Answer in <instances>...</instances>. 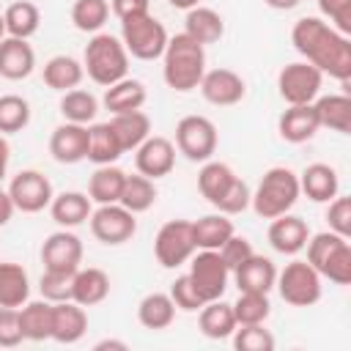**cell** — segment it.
<instances>
[{"label": "cell", "instance_id": "6da1fadb", "mask_svg": "<svg viewBox=\"0 0 351 351\" xmlns=\"http://www.w3.org/2000/svg\"><path fill=\"white\" fill-rule=\"evenodd\" d=\"M291 44L321 74H329L340 82L351 80V41L329 22L318 16H302L291 30Z\"/></svg>", "mask_w": 351, "mask_h": 351}, {"label": "cell", "instance_id": "7a4b0ae2", "mask_svg": "<svg viewBox=\"0 0 351 351\" xmlns=\"http://www.w3.org/2000/svg\"><path fill=\"white\" fill-rule=\"evenodd\" d=\"M162 60H165L162 77L178 93L195 90L200 85L203 74H206V49H203V44H197L186 33H178V36L167 38Z\"/></svg>", "mask_w": 351, "mask_h": 351}, {"label": "cell", "instance_id": "3957f363", "mask_svg": "<svg viewBox=\"0 0 351 351\" xmlns=\"http://www.w3.org/2000/svg\"><path fill=\"white\" fill-rule=\"evenodd\" d=\"M307 263L335 285L351 282V244L335 230H324L307 239Z\"/></svg>", "mask_w": 351, "mask_h": 351}, {"label": "cell", "instance_id": "277c9868", "mask_svg": "<svg viewBox=\"0 0 351 351\" xmlns=\"http://www.w3.org/2000/svg\"><path fill=\"white\" fill-rule=\"evenodd\" d=\"M82 69L96 85H112L126 77L129 71V52L121 38L110 33H96L82 55Z\"/></svg>", "mask_w": 351, "mask_h": 351}, {"label": "cell", "instance_id": "5b68a950", "mask_svg": "<svg viewBox=\"0 0 351 351\" xmlns=\"http://www.w3.org/2000/svg\"><path fill=\"white\" fill-rule=\"evenodd\" d=\"M299 176L291 167H269L258 184V189L252 192L250 203L255 208L258 217L263 219H274L285 211L293 208V203L299 200Z\"/></svg>", "mask_w": 351, "mask_h": 351}, {"label": "cell", "instance_id": "8992f818", "mask_svg": "<svg viewBox=\"0 0 351 351\" xmlns=\"http://www.w3.org/2000/svg\"><path fill=\"white\" fill-rule=\"evenodd\" d=\"M167 30L165 25L148 14H140V16H129V19H121V41L126 47V52L137 60H156L162 58L165 47H167Z\"/></svg>", "mask_w": 351, "mask_h": 351}, {"label": "cell", "instance_id": "52a82bcc", "mask_svg": "<svg viewBox=\"0 0 351 351\" xmlns=\"http://www.w3.org/2000/svg\"><path fill=\"white\" fill-rule=\"evenodd\" d=\"M282 302L293 307H310L321 299V274L307 261H291L274 280Z\"/></svg>", "mask_w": 351, "mask_h": 351}, {"label": "cell", "instance_id": "ba28073f", "mask_svg": "<svg viewBox=\"0 0 351 351\" xmlns=\"http://www.w3.org/2000/svg\"><path fill=\"white\" fill-rule=\"evenodd\" d=\"M176 148L189 162H208L217 151V126L206 115H184L176 126Z\"/></svg>", "mask_w": 351, "mask_h": 351}, {"label": "cell", "instance_id": "9c48e42d", "mask_svg": "<svg viewBox=\"0 0 351 351\" xmlns=\"http://www.w3.org/2000/svg\"><path fill=\"white\" fill-rule=\"evenodd\" d=\"M321 82H324V74L307 60L288 63L277 74V90L288 104H313L321 90Z\"/></svg>", "mask_w": 351, "mask_h": 351}, {"label": "cell", "instance_id": "30bf717a", "mask_svg": "<svg viewBox=\"0 0 351 351\" xmlns=\"http://www.w3.org/2000/svg\"><path fill=\"white\" fill-rule=\"evenodd\" d=\"M154 255L165 269H178L195 255V241H192V222L186 219H170L159 228L154 239Z\"/></svg>", "mask_w": 351, "mask_h": 351}, {"label": "cell", "instance_id": "8fae6325", "mask_svg": "<svg viewBox=\"0 0 351 351\" xmlns=\"http://www.w3.org/2000/svg\"><path fill=\"white\" fill-rule=\"evenodd\" d=\"M189 280L195 282L197 293L206 302L222 299L228 280H230V269L225 266L219 250H200L189 263Z\"/></svg>", "mask_w": 351, "mask_h": 351}, {"label": "cell", "instance_id": "7c38bea8", "mask_svg": "<svg viewBox=\"0 0 351 351\" xmlns=\"http://www.w3.org/2000/svg\"><path fill=\"white\" fill-rule=\"evenodd\" d=\"M90 233L101 244H123L137 233V219L121 203H104L90 211Z\"/></svg>", "mask_w": 351, "mask_h": 351}, {"label": "cell", "instance_id": "4fadbf2b", "mask_svg": "<svg viewBox=\"0 0 351 351\" xmlns=\"http://www.w3.org/2000/svg\"><path fill=\"white\" fill-rule=\"evenodd\" d=\"M8 195L14 200V208L16 211H25V214H36V211H44L55 192H52V184L44 173L38 170H22L11 178L8 184Z\"/></svg>", "mask_w": 351, "mask_h": 351}, {"label": "cell", "instance_id": "5bb4252c", "mask_svg": "<svg viewBox=\"0 0 351 351\" xmlns=\"http://www.w3.org/2000/svg\"><path fill=\"white\" fill-rule=\"evenodd\" d=\"M41 263L49 271H77L82 263V241L71 230L49 233L41 244Z\"/></svg>", "mask_w": 351, "mask_h": 351}, {"label": "cell", "instance_id": "9a60e30c", "mask_svg": "<svg viewBox=\"0 0 351 351\" xmlns=\"http://www.w3.org/2000/svg\"><path fill=\"white\" fill-rule=\"evenodd\" d=\"M134 167L137 173L148 178H162L176 167V145L167 137L148 134L137 148H134Z\"/></svg>", "mask_w": 351, "mask_h": 351}, {"label": "cell", "instance_id": "2e32d148", "mask_svg": "<svg viewBox=\"0 0 351 351\" xmlns=\"http://www.w3.org/2000/svg\"><path fill=\"white\" fill-rule=\"evenodd\" d=\"M200 93L208 104H217V107H230V104H239L247 93V85L241 80V74H236L233 69H211L203 74L200 80Z\"/></svg>", "mask_w": 351, "mask_h": 351}, {"label": "cell", "instance_id": "e0dca14e", "mask_svg": "<svg viewBox=\"0 0 351 351\" xmlns=\"http://www.w3.org/2000/svg\"><path fill=\"white\" fill-rule=\"evenodd\" d=\"M49 154L60 165H77L88 159V126L85 123H60L49 137Z\"/></svg>", "mask_w": 351, "mask_h": 351}, {"label": "cell", "instance_id": "ac0fdd59", "mask_svg": "<svg viewBox=\"0 0 351 351\" xmlns=\"http://www.w3.org/2000/svg\"><path fill=\"white\" fill-rule=\"evenodd\" d=\"M88 332V313L82 304L77 302H52V329H49V340L71 346L77 340H82V335Z\"/></svg>", "mask_w": 351, "mask_h": 351}, {"label": "cell", "instance_id": "d6986e66", "mask_svg": "<svg viewBox=\"0 0 351 351\" xmlns=\"http://www.w3.org/2000/svg\"><path fill=\"white\" fill-rule=\"evenodd\" d=\"M266 236H269V244H271L277 252H282V255H296V252L304 250V244H307V239H310V228H307V222H304L302 217L285 211V214H280V217L271 219Z\"/></svg>", "mask_w": 351, "mask_h": 351}, {"label": "cell", "instance_id": "ffe728a7", "mask_svg": "<svg viewBox=\"0 0 351 351\" xmlns=\"http://www.w3.org/2000/svg\"><path fill=\"white\" fill-rule=\"evenodd\" d=\"M277 129H280V137L285 143L299 145V143L313 140L315 132L321 129V123H318V115H315L313 104H288V110L277 121Z\"/></svg>", "mask_w": 351, "mask_h": 351}, {"label": "cell", "instance_id": "44dd1931", "mask_svg": "<svg viewBox=\"0 0 351 351\" xmlns=\"http://www.w3.org/2000/svg\"><path fill=\"white\" fill-rule=\"evenodd\" d=\"M36 69V52L27 38L5 36L0 41V77L5 80H25Z\"/></svg>", "mask_w": 351, "mask_h": 351}, {"label": "cell", "instance_id": "7402d4cb", "mask_svg": "<svg viewBox=\"0 0 351 351\" xmlns=\"http://www.w3.org/2000/svg\"><path fill=\"white\" fill-rule=\"evenodd\" d=\"M233 277H236L239 291H261V293H269L274 288L277 269H274V263L266 255L252 252L247 261H241L233 269Z\"/></svg>", "mask_w": 351, "mask_h": 351}, {"label": "cell", "instance_id": "603a6c76", "mask_svg": "<svg viewBox=\"0 0 351 351\" xmlns=\"http://www.w3.org/2000/svg\"><path fill=\"white\" fill-rule=\"evenodd\" d=\"M299 189L313 200V203H329L337 189H340V178H337V170L332 165H324V162H313L304 167L302 178H299Z\"/></svg>", "mask_w": 351, "mask_h": 351}, {"label": "cell", "instance_id": "cb8c5ba5", "mask_svg": "<svg viewBox=\"0 0 351 351\" xmlns=\"http://www.w3.org/2000/svg\"><path fill=\"white\" fill-rule=\"evenodd\" d=\"M110 293V277L96 269V266H88V269H77L74 271V285H71V302L82 304V307H93L99 302H104Z\"/></svg>", "mask_w": 351, "mask_h": 351}, {"label": "cell", "instance_id": "d4e9b609", "mask_svg": "<svg viewBox=\"0 0 351 351\" xmlns=\"http://www.w3.org/2000/svg\"><path fill=\"white\" fill-rule=\"evenodd\" d=\"M197 326L200 332L208 337V340H225L233 335V329L239 326L236 324V315H233V307L222 299H211L200 307V318H197Z\"/></svg>", "mask_w": 351, "mask_h": 351}, {"label": "cell", "instance_id": "484cf974", "mask_svg": "<svg viewBox=\"0 0 351 351\" xmlns=\"http://www.w3.org/2000/svg\"><path fill=\"white\" fill-rule=\"evenodd\" d=\"M107 123L112 126V132H115V137H118L123 154H126V151H134V148L151 134V118H148L143 110L118 112V115H112Z\"/></svg>", "mask_w": 351, "mask_h": 351}, {"label": "cell", "instance_id": "4316f807", "mask_svg": "<svg viewBox=\"0 0 351 351\" xmlns=\"http://www.w3.org/2000/svg\"><path fill=\"white\" fill-rule=\"evenodd\" d=\"M145 85L140 82V80H129V77H123V80H118V82H112V85H107V90H104V107L112 112V115H118V112H132V110H140L143 104H145Z\"/></svg>", "mask_w": 351, "mask_h": 351}, {"label": "cell", "instance_id": "83f0119b", "mask_svg": "<svg viewBox=\"0 0 351 351\" xmlns=\"http://www.w3.org/2000/svg\"><path fill=\"white\" fill-rule=\"evenodd\" d=\"M90 197L82 192H60L49 203V214L60 228H77L90 217Z\"/></svg>", "mask_w": 351, "mask_h": 351}, {"label": "cell", "instance_id": "f1b7e54d", "mask_svg": "<svg viewBox=\"0 0 351 351\" xmlns=\"http://www.w3.org/2000/svg\"><path fill=\"white\" fill-rule=\"evenodd\" d=\"M233 236V222L228 214H206L192 222V241L195 250H219Z\"/></svg>", "mask_w": 351, "mask_h": 351}, {"label": "cell", "instance_id": "f546056e", "mask_svg": "<svg viewBox=\"0 0 351 351\" xmlns=\"http://www.w3.org/2000/svg\"><path fill=\"white\" fill-rule=\"evenodd\" d=\"M186 36H192L197 44H214V41H219L222 38V33H225V22H222V16L214 11V8H208V5H195V8H189L186 11Z\"/></svg>", "mask_w": 351, "mask_h": 351}, {"label": "cell", "instance_id": "4dcf8cb0", "mask_svg": "<svg viewBox=\"0 0 351 351\" xmlns=\"http://www.w3.org/2000/svg\"><path fill=\"white\" fill-rule=\"evenodd\" d=\"M30 296L27 271L19 263L0 261V307H22Z\"/></svg>", "mask_w": 351, "mask_h": 351}, {"label": "cell", "instance_id": "1f68e13d", "mask_svg": "<svg viewBox=\"0 0 351 351\" xmlns=\"http://www.w3.org/2000/svg\"><path fill=\"white\" fill-rule=\"evenodd\" d=\"M313 107H315V115H318L321 126H326L332 132H340V134L351 132V99L346 93L321 96Z\"/></svg>", "mask_w": 351, "mask_h": 351}, {"label": "cell", "instance_id": "d6a6232c", "mask_svg": "<svg viewBox=\"0 0 351 351\" xmlns=\"http://www.w3.org/2000/svg\"><path fill=\"white\" fill-rule=\"evenodd\" d=\"M126 173L115 165H99L96 173L88 181V197L99 206L104 203H118L121 200V189H123Z\"/></svg>", "mask_w": 351, "mask_h": 351}, {"label": "cell", "instance_id": "836d02e7", "mask_svg": "<svg viewBox=\"0 0 351 351\" xmlns=\"http://www.w3.org/2000/svg\"><path fill=\"white\" fill-rule=\"evenodd\" d=\"M176 318V304L170 299V293H162V291H154L148 296L140 299L137 304V321L145 326V329H167Z\"/></svg>", "mask_w": 351, "mask_h": 351}, {"label": "cell", "instance_id": "e575fe53", "mask_svg": "<svg viewBox=\"0 0 351 351\" xmlns=\"http://www.w3.org/2000/svg\"><path fill=\"white\" fill-rule=\"evenodd\" d=\"M85 77V69L77 58L71 55H55L44 63V82L52 88V90H71L82 82Z\"/></svg>", "mask_w": 351, "mask_h": 351}, {"label": "cell", "instance_id": "d590c367", "mask_svg": "<svg viewBox=\"0 0 351 351\" xmlns=\"http://www.w3.org/2000/svg\"><path fill=\"white\" fill-rule=\"evenodd\" d=\"M19 326H22V337L25 340H49V329H52V302L41 299V302H25V307L19 310Z\"/></svg>", "mask_w": 351, "mask_h": 351}, {"label": "cell", "instance_id": "8d00e7d4", "mask_svg": "<svg viewBox=\"0 0 351 351\" xmlns=\"http://www.w3.org/2000/svg\"><path fill=\"white\" fill-rule=\"evenodd\" d=\"M121 154H123V148H121L110 123L88 126V159L93 165H112Z\"/></svg>", "mask_w": 351, "mask_h": 351}, {"label": "cell", "instance_id": "74e56055", "mask_svg": "<svg viewBox=\"0 0 351 351\" xmlns=\"http://www.w3.org/2000/svg\"><path fill=\"white\" fill-rule=\"evenodd\" d=\"M233 181H236V173H233L225 162H206V165L200 167V173H197V189H200V195H203L211 206L219 203V197L230 189Z\"/></svg>", "mask_w": 351, "mask_h": 351}, {"label": "cell", "instance_id": "f35d334b", "mask_svg": "<svg viewBox=\"0 0 351 351\" xmlns=\"http://www.w3.org/2000/svg\"><path fill=\"white\" fill-rule=\"evenodd\" d=\"M3 22H5V33L14 38H30L38 30L41 14L33 3L27 0H16L3 11Z\"/></svg>", "mask_w": 351, "mask_h": 351}, {"label": "cell", "instance_id": "ab89813d", "mask_svg": "<svg viewBox=\"0 0 351 351\" xmlns=\"http://www.w3.org/2000/svg\"><path fill=\"white\" fill-rule=\"evenodd\" d=\"M156 200V186H154V178L137 173V176H126L123 181V189H121V206L129 208L132 214H140V211H148Z\"/></svg>", "mask_w": 351, "mask_h": 351}, {"label": "cell", "instance_id": "60d3db41", "mask_svg": "<svg viewBox=\"0 0 351 351\" xmlns=\"http://www.w3.org/2000/svg\"><path fill=\"white\" fill-rule=\"evenodd\" d=\"M96 112H99V101L90 90L71 88L60 99V115L71 123H90L96 118Z\"/></svg>", "mask_w": 351, "mask_h": 351}, {"label": "cell", "instance_id": "b9f144b4", "mask_svg": "<svg viewBox=\"0 0 351 351\" xmlns=\"http://www.w3.org/2000/svg\"><path fill=\"white\" fill-rule=\"evenodd\" d=\"M230 307H233L239 326L241 324H263L271 313L269 293H261V291H239V299Z\"/></svg>", "mask_w": 351, "mask_h": 351}, {"label": "cell", "instance_id": "7bdbcfd3", "mask_svg": "<svg viewBox=\"0 0 351 351\" xmlns=\"http://www.w3.org/2000/svg\"><path fill=\"white\" fill-rule=\"evenodd\" d=\"M110 16L107 0H77L71 5V22L82 33H99Z\"/></svg>", "mask_w": 351, "mask_h": 351}, {"label": "cell", "instance_id": "ee69618b", "mask_svg": "<svg viewBox=\"0 0 351 351\" xmlns=\"http://www.w3.org/2000/svg\"><path fill=\"white\" fill-rule=\"evenodd\" d=\"M30 123V104L16 93L0 96V134L22 132Z\"/></svg>", "mask_w": 351, "mask_h": 351}, {"label": "cell", "instance_id": "f6af8a7d", "mask_svg": "<svg viewBox=\"0 0 351 351\" xmlns=\"http://www.w3.org/2000/svg\"><path fill=\"white\" fill-rule=\"evenodd\" d=\"M230 337L239 351H271L274 348V335L263 329V324H241L233 329Z\"/></svg>", "mask_w": 351, "mask_h": 351}, {"label": "cell", "instance_id": "bcb514c9", "mask_svg": "<svg viewBox=\"0 0 351 351\" xmlns=\"http://www.w3.org/2000/svg\"><path fill=\"white\" fill-rule=\"evenodd\" d=\"M71 285H74V271H49L44 269L38 280V291L47 302H69L71 299Z\"/></svg>", "mask_w": 351, "mask_h": 351}, {"label": "cell", "instance_id": "7dc6e473", "mask_svg": "<svg viewBox=\"0 0 351 351\" xmlns=\"http://www.w3.org/2000/svg\"><path fill=\"white\" fill-rule=\"evenodd\" d=\"M170 299H173V304H176L178 310H184V313H195V310H200V307L206 304V299L197 293V288H195V282L189 280V274H181V277L173 280V285H170Z\"/></svg>", "mask_w": 351, "mask_h": 351}, {"label": "cell", "instance_id": "c3c4849f", "mask_svg": "<svg viewBox=\"0 0 351 351\" xmlns=\"http://www.w3.org/2000/svg\"><path fill=\"white\" fill-rule=\"evenodd\" d=\"M250 197H252V192H250V186H247V181H241L239 176H236V181L230 184V189L219 197V203L214 206L219 214H241L247 206H250Z\"/></svg>", "mask_w": 351, "mask_h": 351}, {"label": "cell", "instance_id": "681fc988", "mask_svg": "<svg viewBox=\"0 0 351 351\" xmlns=\"http://www.w3.org/2000/svg\"><path fill=\"white\" fill-rule=\"evenodd\" d=\"M326 222H329V230L340 233V236H351V197H332L329 200V208H326Z\"/></svg>", "mask_w": 351, "mask_h": 351}, {"label": "cell", "instance_id": "f907efd6", "mask_svg": "<svg viewBox=\"0 0 351 351\" xmlns=\"http://www.w3.org/2000/svg\"><path fill=\"white\" fill-rule=\"evenodd\" d=\"M22 326H19V310L16 307H0V348H14L19 346Z\"/></svg>", "mask_w": 351, "mask_h": 351}, {"label": "cell", "instance_id": "816d5d0a", "mask_svg": "<svg viewBox=\"0 0 351 351\" xmlns=\"http://www.w3.org/2000/svg\"><path fill=\"white\" fill-rule=\"evenodd\" d=\"M318 8L332 19L335 30H340L343 36L351 33V0H318Z\"/></svg>", "mask_w": 351, "mask_h": 351}, {"label": "cell", "instance_id": "f5cc1de1", "mask_svg": "<svg viewBox=\"0 0 351 351\" xmlns=\"http://www.w3.org/2000/svg\"><path fill=\"white\" fill-rule=\"evenodd\" d=\"M255 250H252V244H250V239H244V236H230L222 247H219V255H222V261H225V266L233 271L241 261H247L250 255H252Z\"/></svg>", "mask_w": 351, "mask_h": 351}, {"label": "cell", "instance_id": "db71d44e", "mask_svg": "<svg viewBox=\"0 0 351 351\" xmlns=\"http://www.w3.org/2000/svg\"><path fill=\"white\" fill-rule=\"evenodd\" d=\"M148 3L151 0H110V8L118 19H129V16L148 14Z\"/></svg>", "mask_w": 351, "mask_h": 351}, {"label": "cell", "instance_id": "11a10c76", "mask_svg": "<svg viewBox=\"0 0 351 351\" xmlns=\"http://www.w3.org/2000/svg\"><path fill=\"white\" fill-rule=\"evenodd\" d=\"M14 200H11V195L5 192V189H0V228L3 225H8V219L14 217Z\"/></svg>", "mask_w": 351, "mask_h": 351}, {"label": "cell", "instance_id": "9f6ffc18", "mask_svg": "<svg viewBox=\"0 0 351 351\" xmlns=\"http://www.w3.org/2000/svg\"><path fill=\"white\" fill-rule=\"evenodd\" d=\"M8 159H11V145H8V140L0 134V181H3V176H5Z\"/></svg>", "mask_w": 351, "mask_h": 351}, {"label": "cell", "instance_id": "6f0895ef", "mask_svg": "<svg viewBox=\"0 0 351 351\" xmlns=\"http://www.w3.org/2000/svg\"><path fill=\"white\" fill-rule=\"evenodd\" d=\"M269 8H274V11H291V8H296L302 0H263Z\"/></svg>", "mask_w": 351, "mask_h": 351}, {"label": "cell", "instance_id": "680465c9", "mask_svg": "<svg viewBox=\"0 0 351 351\" xmlns=\"http://www.w3.org/2000/svg\"><path fill=\"white\" fill-rule=\"evenodd\" d=\"M104 348H118V351H126V343H123V340H99V343H96V351H104Z\"/></svg>", "mask_w": 351, "mask_h": 351}, {"label": "cell", "instance_id": "91938a15", "mask_svg": "<svg viewBox=\"0 0 351 351\" xmlns=\"http://www.w3.org/2000/svg\"><path fill=\"white\" fill-rule=\"evenodd\" d=\"M173 8H184V11H189V8H195V5H200V0H167Z\"/></svg>", "mask_w": 351, "mask_h": 351}, {"label": "cell", "instance_id": "94428289", "mask_svg": "<svg viewBox=\"0 0 351 351\" xmlns=\"http://www.w3.org/2000/svg\"><path fill=\"white\" fill-rule=\"evenodd\" d=\"M5 38V22H3V14H0V41Z\"/></svg>", "mask_w": 351, "mask_h": 351}]
</instances>
